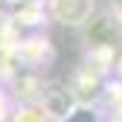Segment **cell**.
I'll return each mask as SVG.
<instances>
[{
	"label": "cell",
	"instance_id": "7",
	"mask_svg": "<svg viewBox=\"0 0 122 122\" xmlns=\"http://www.w3.org/2000/svg\"><path fill=\"white\" fill-rule=\"evenodd\" d=\"M108 9H111V12L116 15V18L122 20V0H108Z\"/></svg>",
	"mask_w": 122,
	"mask_h": 122
},
{
	"label": "cell",
	"instance_id": "3",
	"mask_svg": "<svg viewBox=\"0 0 122 122\" xmlns=\"http://www.w3.org/2000/svg\"><path fill=\"white\" fill-rule=\"evenodd\" d=\"M38 102L44 105V111L52 119H61L64 113L73 111V105H79L76 96H73V90H70V84H67V79H44Z\"/></svg>",
	"mask_w": 122,
	"mask_h": 122
},
{
	"label": "cell",
	"instance_id": "8",
	"mask_svg": "<svg viewBox=\"0 0 122 122\" xmlns=\"http://www.w3.org/2000/svg\"><path fill=\"white\" fill-rule=\"evenodd\" d=\"M6 3H9V6H15V3H23V0H6Z\"/></svg>",
	"mask_w": 122,
	"mask_h": 122
},
{
	"label": "cell",
	"instance_id": "2",
	"mask_svg": "<svg viewBox=\"0 0 122 122\" xmlns=\"http://www.w3.org/2000/svg\"><path fill=\"white\" fill-rule=\"evenodd\" d=\"M47 12L55 26L79 32L96 12V0H47Z\"/></svg>",
	"mask_w": 122,
	"mask_h": 122
},
{
	"label": "cell",
	"instance_id": "4",
	"mask_svg": "<svg viewBox=\"0 0 122 122\" xmlns=\"http://www.w3.org/2000/svg\"><path fill=\"white\" fill-rule=\"evenodd\" d=\"M9 122H55V119L44 111L38 99H29V102H15Z\"/></svg>",
	"mask_w": 122,
	"mask_h": 122
},
{
	"label": "cell",
	"instance_id": "5",
	"mask_svg": "<svg viewBox=\"0 0 122 122\" xmlns=\"http://www.w3.org/2000/svg\"><path fill=\"white\" fill-rule=\"evenodd\" d=\"M55 122H105V119H102V113H99L96 105H84V102H79V105H73L70 113H64V116L55 119Z\"/></svg>",
	"mask_w": 122,
	"mask_h": 122
},
{
	"label": "cell",
	"instance_id": "6",
	"mask_svg": "<svg viewBox=\"0 0 122 122\" xmlns=\"http://www.w3.org/2000/svg\"><path fill=\"white\" fill-rule=\"evenodd\" d=\"M12 108H15V96L9 93V90L0 84V122H9L12 116Z\"/></svg>",
	"mask_w": 122,
	"mask_h": 122
},
{
	"label": "cell",
	"instance_id": "1",
	"mask_svg": "<svg viewBox=\"0 0 122 122\" xmlns=\"http://www.w3.org/2000/svg\"><path fill=\"white\" fill-rule=\"evenodd\" d=\"M84 47H105V50H116L122 44V20L105 6L102 12H93L90 20L79 29Z\"/></svg>",
	"mask_w": 122,
	"mask_h": 122
}]
</instances>
